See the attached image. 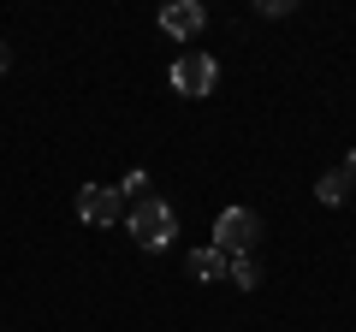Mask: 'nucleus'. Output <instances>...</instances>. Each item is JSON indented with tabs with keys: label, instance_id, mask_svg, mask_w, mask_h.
Returning a JSON list of instances; mask_svg holds the SVG:
<instances>
[{
	"label": "nucleus",
	"instance_id": "obj_4",
	"mask_svg": "<svg viewBox=\"0 0 356 332\" xmlns=\"http://www.w3.org/2000/svg\"><path fill=\"white\" fill-rule=\"evenodd\" d=\"M119 214H125V196H119L113 184H83V190H77V219H83V226H113Z\"/></svg>",
	"mask_w": 356,
	"mask_h": 332
},
{
	"label": "nucleus",
	"instance_id": "obj_3",
	"mask_svg": "<svg viewBox=\"0 0 356 332\" xmlns=\"http://www.w3.org/2000/svg\"><path fill=\"white\" fill-rule=\"evenodd\" d=\"M214 83H220V65L208 60L202 48L178 53V65H172V90H178V95H208Z\"/></svg>",
	"mask_w": 356,
	"mask_h": 332
},
{
	"label": "nucleus",
	"instance_id": "obj_5",
	"mask_svg": "<svg viewBox=\"0 0 356 332\" xmlns=\"http://www.w3.org/2000/svg\"><path fill=\"white\" fill-rule=\"evenodd\" d=\"M202 24H208V6H202V0H172V6H161V30L172 42L202 36Z\"/></svg>",
	"mask_w": 356,
	"mask_h": 332
},
{
	"label": "nucleus",
	"instance_id": "obj_7",
	"mask_svg": "<svg viewBox=\"0 0 356 332\" xmlns=\"http://www.w3.org/2000/svg\"><path fill=\"white\" fill-rule=\"evenodd\" d=\"M315 196H321V202H327V208H339L344 196H350V179H344V172H321V184H315Z\"/></svg>",
	"mask_w": 356,
	"mask_h": 332
},
{
	"label": "nucleus",
	"instance_id": "obj_6",
	"mask_svg": "<svg viewBox=\"0 0 356 332\" xmlns=\"http://www.w3.org/2000/svg\"><path fill=\"white\" fill-rule=\"evenodd\" d=\"M226 267H232V256H220L214 243L208 249H191V279H220Z\"/></svg>",
	"mask_w": 356,
	"mask_h": 332
},
{
	"label": "nucleus",
	"instance_id": "obj_1",
	"mask_svg": "<svg viewBox=\"0 0 356 332\" xmlns=\"http://www.w3.org/2000/svg\"><path fill=\"white\" fill-rule=\"evenodd\" d=\"M125 226H131V238H137L143 249H166V243L178 238V214L161 196H137V202L125 208Z\"/></svg>",
	"mask_w": 356,
	"mask_h": 332
},
{
	"label": "nucleus",
	"instance_id": "obj_8",
	"mask_svg": "<svg viewBox=\"0 0 356 332\" xmlns=\"http://www.w3.org/2000/svg\"><path fill=\"white\" fill-rule=\"evenodd\" d=\"M232 279H238V285H255V279H261V273H255V256H232Z\"/></svg>",
	"mask_w": 356,
	"mask_h": 332
},
{
	"label": "nucleus",
	"instance_id": "obj_2",
	"mask_svg": "<svg viewBox=\"0 0 356 332\" xmlns=\"http://www.w3.org/2000/svg\"><path fill=\"white\" fill-rule=\"evenodd\" d=\"M255 238H261V214H250V208H226L214 219V249L220 256H250Z\"/></svg>",
	"mask_w": 356,
	"mask_h": 332
},
{
	"label": "nucleus",
	"instance_id": "obj_9",
	"mask_svg": "<svg viewBox=\"0 0 356 332\" xmlns=\"http://www.w3.org/2000/svg\"><path fill=\"white\" fill-rule=\"evenodd\" d=\"M339 172H344V179H350V184H356V149H350V160H344V166H339Z\"/></svg>",
	"mask_w": 356,
	"mask_h": 332
},
{
	"label": "nucleus",
	"instance_id": "obj_10",
	"mask_svg": "<svg viewBox=\"0 0 356 332\" xmlns=\"http://www.w3.org/2000/svg\"><path fill=\"white\" fill-rule=\"evenodd\" d=\"M0 72H6V48H0Z\"/></svg>",
	"mask_w": 356,
	"mask_h": 332
}]
</instances>
